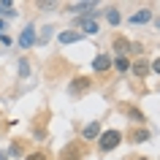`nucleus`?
<instances>
[{
	"mask_svg": "<svg viewBox=\"0 0 160 160\" xmlns=\"http://www.w3.org/2000/svg\"><path fill=\"white\" fill-rule=\"evenodd\" d=\"M106 19H109L111 25H119V22H122V17H119L117 8H109V11H106Z\"/></svg>",
	"mask_w": 160,
	"mask_h": 160,
	"instance_id": "16",
	"label": "nucleus"
},
{
	"mask_svg": "<svg viewBox=\"0 0 160 160\" xmlns=\"http://www.w3.org/2000/svg\"><path fill=\"white\" fill-rule=\"evenodd\" d=\"M138 160H147V158H138Z\"/></svg>",
	"mask_w": 160,
	"mask_h": 160,
	"instance_id": "24",
	"label": "nucleus"
},
{
	"mask_svg": "<svg viewBox=\"0 0 160 160\" xmlns=\"http://www.w3.org/2000/svg\"><path fill=\"white\" fill-rule=\"evenodd\" d=\"M98 33V22L92 19H82V35H95Z\"/></svg>",
	"mask_w": 160,
	"mask_h": 160,
	"instance_id": "11",
	"label": "nucleus"
},
{
	"mask_svg": "<svg viewBox=\"0 0 160 160\" xmlns=\"http://www.w3.org/2000/svg\"><path fill=\"white\" fill-rule=\"evenodd\" d=\"M90 87H92V79H90V76H76L73 82H71V87H68V95H71V98H79V95L87 92Z\"/></svg>",
	"mask_w": 160,
	"mask_h": 160,
	"instance_id": "2",
	"label": "nucleus"
},
{
	"mask_svg": "<svg viewBox=\"0 0 160 160\" xmlns=\"http://www.w3.org/2000/svg\"><path fill=\"white\" fill-rule=\"evenodd\" d=\"M114 52H117V57H128V52H130V41L122 38V35H117V38H114Z\"/></svg>",
	"mask_w": 160,
	"mask_h": 160,
	"instance_id": "7",
	"label": "nucleus"
},
{
	"mask_svg": "<svg viewBox=\"0 0 160 160\" xmlns=\"http://www.w3.org/2000/svg\"><path fill=\"white\" fill-rule=\"evenodd\" d=\"M33 43H35V27L27 25L25 30H22V35H19V46H22V49H30Z\"/></svg>",
	"mask_w": 160,
	"mask_h": 160,
	"instance_id": "4",
	"label": "nucleus"
},
{
	"mask_svg": "<svg viewBox=\"0 0 160 160\" xmlns=\"http://www.w3.org/2000/svg\"><path fill=\"white\" fill-rule=\"evenodd\" d=\"M130 141H133V144H144V141H149V130H147V128H136L133 133H130Z\"/></svg>",
	"mask_w": 160,
	"mask_h": 160,
	"instance_id": "10",
	"label": "nucleus"
},
{
	"mask_svg": "<svg viewBox=\"0 0 160 160\" xmlns=\"http://www.w3.org/2000/svg\"><path fill=\"white\" fill-rule=\"evenodd\" d=\"M114 68H117L119 73H128V71H130V60L128 57H117L114 60Z\"/></svg>",
	"mask_w": 160,
	"mask_h": 160,
	"instance_id": "13",
	"label": "nucleus"
},
{
	"mask_svg": "<svg viewBox=\"0 0 160 160\" xmlns=\"http://www.w3.org/2000/svg\"><path fill=\"white\" fill-rule=\"evenodd\" d=\"M130 68H133V76H138V79H144V76L149 73V62H147L144 57H141V60H136Z\"/></svg>",
	"mask_w": 160,
	"mask_h": 160,
	"instance_id": "9",
	"label": "nucleus"
},
{
	"mask_svg": "<svg viewBox=\"0 0 160 160\" xmlns=\"http://www.w3.org/2000/svg\"><path fill=\"white\" fill-rule=\"evenodd\" d=\"M98 3H76V6H71L68 11H73V14H79V11H90V8H95Z\"/></svg>",
	"mask_w": 160,
	"mask_h": 160,
	"instance_id": "14",
	"label": "nucleus"
},
{
	"mask_svg": "<svg viewBox=\"0 0 160 160\" xmlns=\"http://www.w3.org/2000/svg\"><path fill=\"white\" fill-rule=\"evenodd\" d=\"M0 11H3V14H6V17H14V14H17V11H14V6H11V3H0Z\"/></svg>",
	"mask_w": 160,
	"mask_h": 160,
	"instance_id": "17",
	"label": "nucleus"
},
{
	"mask_svg": "<svg viewBox=\"0 0 160 160\" xmlns=\"http://www.w3.org/2000/svg\"><path fill=\"white\" fill-rule=\"evenodd\" d=\"M119 141H122V133H119V130H103V133L98 136V149L111 152V149L119 147Z\"/></svg>",
	"mask_w": 160,
	"mask_h": 160,
	"instance_id": "1",
	"label": "nucleus"
},
{
	"mask_svg": "<svg viewBox=\"0 0 160 160\" xmlns=\"http://www.w3.org/2000/svg\"><path fill=\"white\" fill-rule=\"evenodd\" d=\"M149 71H155V73H160V57H158V60H155V62L149 65Z\"/></svg>",
	"mask_w": 160,
	"mask_h": 160,
	"instance_id": "21",
	"label": "nucleus"
},
{
	"mask_svg": "<svg viewBox=\"0 0 160 160\" xmlns=\"http://www.w3.org/2000/svg\"><path fill=\"white\" fill-rule=\"evenodd\" d=\"M25 160H46V155H43V152H30Z\"/></svg>",
	"mask_w": 160,
	"mask_h": 160,
	"instance_id": "20",
	"label": "nucleus"
},
{
	"mask_svg": "<svg viewBox=\"0 0 160 160\" xmlns=\"http://www.w3.org/2000/svg\"><path fill=\"white\" fill-rule=\"evenodd\" d=\"M98 136H101V122H90V125L82 130V138H84V141H95Z\"/></svg>",
	"mask_w": 160,
	"mask_h": 160,
	"instance_id": "6",
	"label": "nucleus"
},
{
	"mask_svg": "<svg viewBox=\"0 0 160 160\" xmlns=\"http://www.w3.org/2000/svg\"><path fill=\"white\" fill-rule=\"evenodd\" d=\"M0 30H3V19H0Z\"/></svg>",
	"mask_w": 160,
	"mask_h": 160,
	"instance_id": "22",
	"label": "nucleus"
},
{
	"mask_svg": "<svg viewBox=\"0 0 160 160\" xmlns=\"http://www.w3.org/2000/svg\"><path fill=\"white\" fill-rule=\"evenodd\" d=\"M8 155H14V158H19V155H22V144H17V141H14V144L8 147Z\"/></svg>",
	"mask_w": 160,
	"mask_h": 160,
	"instance_id": "18",
	"label": "nucleus"
},
{
	"mask_svg": "<svg viewBox=\"0 0 160 160\" xmlns=\"http://www.w3.org/2000/svg\"><path fill=\"white\" fill-rule=\"evenodd\" d=\"M109 68H111V57L109 54H98V57L92 60V71L95 73H106Z\"/></svg>",
	"mask_w": 160,
	"mask_h": 160,
	"instance_id": "5",
	"label": "nucleus"
},
{
	"mask_svg": "<svg viewBox=\"0 0 160 160\" xmlns=\"http://www.w3.org/2000/svg\"><path fill=\"white\" fill-rule=\"evenodd\" d=\"M73 41H82V33H76V30L60 33V43H73Z\"/></svg>",
	"mask_w": 160,
	"mask_h": 160,
	"instance_id": "12",
	"label": "nucleus"
},
{
	"mask_svg": "<svg viewBox=\"0 0 160 160\" xmlns=\"http://www.w3.org/2000/svg\"><path fill=\"white\" fill-rule=\"evenodd\" d=\"M128 114H130V117H133L136 122H144V114H141V111H138V109H133V106L128 109Z\"/></svg>",
	"mask_w": 160,
	"mask_h": 160,
	"instance_id": "19",
	"label": "nucleus"
},
{
	"mask_svg": "<svg viewBox=\"0 0 160 160\" xmlns=\"http://www.w3.org/2000/svg\"><path fill=\"white\" fill-rule=\"evenodd\" d=\"M149 19H152V11H149V8H141V11H136L128 22H130V25H147Z\"/></svg>",
	"mask_w": 160,
	"mask_h": 160,
	"instance_id": "8",
	"label": "nucleus"
},
{
	"mask_svg": "<svg viewBox=\"0 0 160 160\" xmlns=\"http://www.w3.org/2000/svg\"><path fill=\"white\" fill-rule=\"evenodd\" d=\"M82 155H84V147L79 141H73V144H68L65 149L60 152V160H82Z\"/></svg>",
	"mask_w": 160,
	"mask_h": 160,
	"instance_id": "3",
	"label": "nucleus"
},
{
	"mask_svg": "<svg viewBox=\"0 0 160 160\" xmlns=\"http://www.w3.org/2000/svg\"><path fill=\"white\" fill-rule=\"evenodd\" d=\"M158 27H160V19H158Z\"/></svg>",
	"mask_w": 160,
	"mask_h": 160,
	"instance_id": "23",
	"label": "nucleus"
},
{
	"mask_svg": "<svg viewBox=\"0 0 160 160\" xmlns=\"http://www.w3.org/2000/svg\"><path fill=\"white\" fill-rule=\"evenodd\" d=\"M27 76H30V62L22 57L19 60V79H27Z\"/></svg>",
	"mask_w": 160,
	"mask_h": 160,
	"instance_id": "15",
	"label": "nucleus"
}]
</instances>
